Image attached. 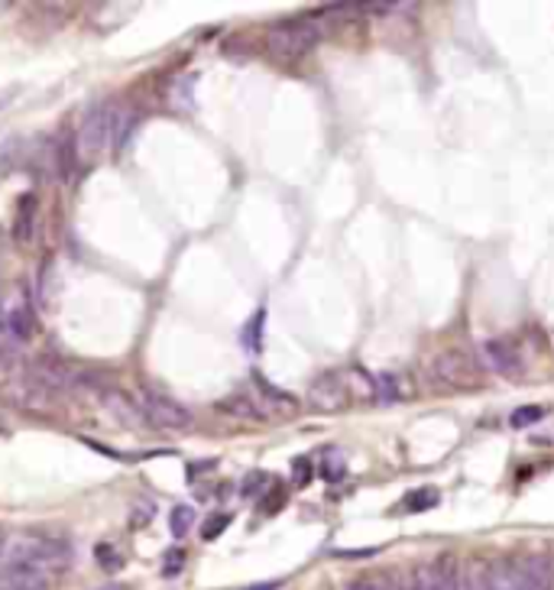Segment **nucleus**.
Masks as SVG:
<instances>
[{
	"mask_svg": "<svg viewBox=\"0 0 554 590\" xmlns=\"http://www.w3.org/2000/svg\"><path fill=\"white\" fill-rule=\"evenodd\" d=\"M20 366V350H17V337L10 334L7 321L0 319V374H13Z\"/></svg>",
	"mask_w": 554,
	"mask_h": 590,
	"instance_id": "obj_14",
	"label": "nucleus"
},
{
	"mask_svg": "<svg viewBox=\"0 0 554 590\" xmlns=\"http://www.w3.org/2000/svg\"><path fill=\"white\" fill-rule=\"evenodd\" d=\"M434 503H438V490H415V493L405 497V506H409L412 513H418V509H432Z\"/></svg>",
	"mask_w": 554,
	"mask_h": 590,
	"instance_id": "obj_20",
	"label": "nucleus"
},
{
	"mask_svg": "<svg viewBox=\"0 0 554 590\" xmlns=\"http://www.w3.org/2000/svg\"><path fill=\"white\" fill-rule=\"evenodd\" d=\"M266 484H269V477H266V474H250V477H246V484H244V493L250 497V493H256V490H263Z\"/></svg>",
	"mask_w": 554,
	"mask_h": 590,
	"instance_id": "obj_25",
	"label": "nucleus"
},
{
	"mask_svg": "<svg viewBox=\"0 0 554 590\" xmlns=\"http://www.w3.org/2000/svg\"><path fill=\"white\" fill-rule=\"evenodd\" d=\"M152 513H156V506L140 503V509L133 513V525H143V523H146V519H152Z\"/></svg>",
	"mask_w": 554,
	"mask_h": 590,
	"instance_id": "obj_26",
	"label": "nucleus"
},
{
	"mask_svg": "<svg viewBox=\"0 0 554 590\" xmlns=\"http://www.w3.org/2000/svg\"><path fill=\"white\" fill-rule=\"evenodd\" d=\"M72 568V545L52 535H23L0 555V590H52Z\"/></svg>",
	"mask_w": 554,
	"mask_h": 590,
	"instance_id": "obj_1",
	"label": "nucleus"
},
{
	"mask_svg": "<svg viewBox=\"0 0 554 590\" xmlns=\"http://www.w3.org/2000/svg\"><path fill=\"white\" fill-rule=\"evenodd\" d=\"M542 415H545V409H542V405H532V409H516V413H512V429H526V425H535L538 419H542Z\"/></svg>",
	"mask_w": 554,
	"mask_h": 590,
	"instance_id": "obj_22",
	"label": "nucleus"
},
{
	"mask_svg": "<svg viewBox=\"0 0 554 590\" xmlns=\"http://www.w3.org/2000/svg\"><path fill=\"white\" fill-rule=\"evenodd\" d=\"M94 558H98V564H101V568H107V571H117V568H121V552H117V548H113V545H98V548H94Z\"/></svg>",
	"mask_w": 554,
	"mask_h": 590,
	"instance_id": "obj_21",
	"label": "nucleus"
},
{
	"mask_svg": "<svg viewBox=\"0 0 554 590\" xmlns=\"http://www.w3.org/2000/svg\"><path fill=\"white\" fill-rule=\"evenodd\" d=\"M52 156H56V166H59V176L72 182L75 178V169H78V140L75 137H59L56 146H52Z\"/></svg>",
	"mask_w": 554,
	"mask_h": 590,
	"instance_id": "obj_12",
	"label": "nucleus"
},
{
	"mask_svg": "<svg viewBox=\"0 0 554 590\" xmlns=\"http://www.w3.org/2000/svg\"><path fill=\"white\" fill-rule=\"evenodd\" d=\"M487 590H522V558H496L483 568Z\"/></svg>",
	"mask_w": 554,
	"mask_h": 590,
	"instance_id": "obj_8",
	"label": "nucleus"
},
{
	"mask_svg": "<svg viewBox=\"0 0 554 590\" xmlns=\"http://www.w3.org/2000/svg\"><path fill=\"white\" fill-rule=\"evenodd\" d=\"M292 470H295V474H299V487H305V484H308V477H311L308 460H295V464H292Z\"/></svg>",
	"mask_w": 554,
	"mask_h": 590,
	"instance_id": "obj_27",
	"label": "nucleus"
},
{
	"mask_svg": "<svg viewBox=\"0 0 554 590\" xmlns=\"http://www.w3.org/2000/svg\"><path fill=\"white\" fill-rule=\"evenodd\" d=\"M432 380L444 389H470L480 383V366L464 350H441L432 360Z\"/></svg>",
	"mask_w": 554,
	"mask_h": 590,
	"instance_id": "obj_5",
	"label": "nucleus"
},
{
	"mask_svg": "<svg viewBox=\"0 0 554 590\" xmlns=\"http://www.w3.org/2000/svg\"><path fill=\"white\" fill-rule=\"evenodd\" d=\"M376 386H379V396L389 399V403H395V399H402L409 393V389H402V376L399 374H379L376 376Z\"/></svg>",
	"mask_w": 554,
	"mask_h": 590,
	"instance_id": "obj_18",
	"label": "nucleus"
},
{
	"mask_svg": "<svg viewBox=\"0 0 554 590\" xmlns=\"http://www.w3.org/2000/svg\"><path fill=\"white\" fill-rule=\"evenodd\" d=\"M27 374L36 380V383H43L49 389V393H62V389H72V386L78 383L75 370L66 364V360H59V357H36L33 364L27 366Z\"/></svg>",
	"mask_w": 554,
	"mask_h": 590,
	"instance_id": "obj_6",
	"label": "nucleus"
},
{
	"mask_svg": "<svg viewBox=\"0 0 554 590\" xmlns=\"http://www.w3.org/2000/svg\"><path fill=\"white\" fill-rule=\"evenodd\" d=\"M480 357H483V364L499 376L522 374V357H519L516 347L509 344V341H503V337H489L487 344L480 347Z\"/></svg>",
	"mask_w": 554,
	"mask_h": 590,
	"instance_id": "obj_7",
	"label": "nucleus"
},
{
	"mask_svg": "<svg viewBox=\"0 0 554 590\" xmlns=\"http://www.w3.org/2000/svg\"><path fill=\"white\" fill-rule=\"evenodd\" d=\"M191 525H195V509L191 506H176L172 509V515H169V529H172V535L176 539H182V535H188L191 532Z\"/></svg>",
	"mask_w": 554,
	"mask_h": 590,
	"instance_id": "obj_17",
	"label": "nucleus"
},
{
	"mask_svg": "<svg viewBox=\"0 0 554 590\" xmlns=\"http://www.w3.org/2000/svg\"><path fill=\"white\" fill-rule=\"evenodd\" d=\"M137 405H140L143 421H146V425H152V429H162V431H185V429H191V421H195V415L188 413L185 405L176 403V399H169V396L152 393V389L140 393Z\"/></svg>",
	"mask_w": 554,
	"mask_h": 590,
	"instance_id": "obj_4",
	"label": "nucleus"
},
{
	"mask_svg": "<svg viewBox=\"0 0 554 590\" xmlns=\"http://www.w3.org/2000/svg\"><path fill=\"white\" fill-rule=\"evenodd\" d=\"M347 590H409L399 578L393 574H376V578H357V581H350Z\"/></svg>",
	"mask_w": 554,
	"mask_h": 590,
	"instance_id": "obj_16",
	"label": "nucleus"
},
{
	"mask_svg": "<svg viewBox=\"0 0 554 590\" xmlns=\"http://www.w3.org/2000/svg\"><path fill=\"white\" fill-rule=\"evenodd\" d=\"M7 328L17 341H29V337L36 334V319H33V311H29L27 305H17V309L7 315Z\"/></svg>",
	"mask_w": 554,
	"mask_h": 590,
	"instance_id": "obj_15",
	"label": "nucleus"
},
{
	"mask_svg": "<svg viewBox=\"0 0 554 590\" xmlns=\"http://www.w3.org/2000/svg\"><path fill=\"white\" fill-rule=\"evenodd\" d=\"M227 525H230V515H227V513L211 515V519H207V523H205V532H201V535H205L207 542H211V539H217V535L224 532Z\"/></svg>",
	"mask_w": 554,
	"mask_h": 590,
	"instance_id": "obj_23",
	"label": "nucleus"
},
{
	"mask_svg": "<svg viewBox=\"0 0 554 590\" xmlns=\"http://www.w3.org/2000/svg\"><path fill=\"white\" fill-rule=\"evenodd\" d=\"M311 405L315 409H324V413H338V409H344V405L350 403V389L347 383L340 380V376H324L321 383H315V389H311Z\"/></svg>",
	"mask_w": 554,
	"mask_h": 590,
	"instance_id": "obj_9",
	"label": "nucleus"
},
{
	"mask_svg": "<svg viewBox=\"0 0 554 590\" xmlns=\"http://www.w3.org/2000/svg\"><path fill=\"white\" fill-rule=\"evenodd\" d=\"M279 581H269V584H256V587H244V590H276Z\"/></svg>",
	"mask_w": 554,
	"mask_h": 590,
	"instance_id": "obj_28",
	"label": "nucleus"
},
{
	"mask_svg": "<svg viewBox=\"0 0 554 590\" xmlns=\"http://www.w3.org/2000/svg\"><path fill=\"white\" fill-rule=\"evenodd\" d=\"M182 564H185V555H182V552H169V555H166V564H162V574H166V578H176V574L182 571Z\"/></svg>",
	"mask_w": 554,
	"mask_h": 590,
	"instance_id": "obj_24",
	"label": "nucleus"
},
{
	"mask_svg": "<svg viewBox=\"0 0 554 590\" xmlns=\"http://www.w3.org/2000/svg\"><path fill=\"white\" fill-rule=\"evenodd\" d=\"M221 409H224V413H234V415H244V419H260V415H263L250 399H240V396H237V399H224Z\"/></svg>",
	"mask_w": 554,
	"mask_h": 590,
	"instance_id": "obj_19",
	"label": "nucleus"
},
{
	"mask_svg": "<svg viewBox=\"0 0 554 590\" xmlns=\"http://www.w3.org/2000/svg\"><path fill=\"white\" fill-rule=\"evenodd\" d=\"M522 590H554V564L548 555L522 558Z\"/></svg>",
	"mask_w": 554,
	"mask_h": 590,
	"instance_id": "obj_10",
	"label": "nucleus"
},
{
	"mask_svg": "<svg viewBox=\"0 0 554 590\" xmlns=\"http://www.w3.org/2000/svg\"><path fill=\"white\" fill-rule=\"evenodd\" d=\"M98 590H127V587H123V584H101Z\"/></svg>",
	"mask_w": 554,
	"mask_h": 590,
	"instance_id": "obj_29",
	"label": "nucleus"
},
{
	"mask_svg": "<svg viewBox=\"0 0 554 590\" xmlns=\"http://www.w3.org/2000/svg\"><path fill=\"white\" fill-rule=\"evenodd\" d=\"M324 39V29L315 17H299V20H282L266 33V46L276 59L295 62V59L308 56L311 49Z\"/></svg>",
	"mask_w": 554,
	"mask_h": 590,
	"instance_id": "obj_2",
	"label": "nucleus"
},
{
	"mask_svg": "<svg viewBox=\"0 0 554 590\" xmlns=\"http://www.w3.org/2000/svg\"><path fill=\"white\" fill-rule=\"evenodd\" d=\"M49 396L52 393H49L43 383H36L27 370L17 374V380H13V399H17V405H23V409H46Z\"/></svg>",
	"mask_w": 554,
	"mask_h": 590,
	"instance_id": "obj_11",
	"label": "nucleus"
},
{
	"mask_svg": "<svg viewBox=\"0 0 554 590\" xmlns=\"http://www.w3.org/2000/svg\"><path fill=\"white\" fill-rule=\"evenodd\" d=\"M33 224H36V195H27L17 205V221H13V240L29 244L33 240Z\"/></svg>",
	"mask_w": 554,
	"mask_h": 590,
	"instance_id": "obj_13",
	"label": "nucleus"
},
{
	"mask_svg": "<svg viewBox=\"0 0 554 590\" xmlns=\"http://www.w3.org/2000/svg\"><path fill=\"white\" fill-rule=\"evenodd\" d=\"M4 548H7V539H4V532H0V555H4Z\"/></svg>",
	"mask_w": 554,
	"mask_h": 590,
	"instance_id": "obj_30",
	"label": "nucleus"
},
{
	"mask_svg": "<svg viewBox=\"0 0 554 590\" xmlns=\"http://www.w3.org/2000/svg\"><path fill=\"white\" fill-rule=\"evenodd\" d=\"M123 127H127V111L121 104H101L98 111L82 123L78 130V153L91 160V156H101L104 150H111V143H117L123 137Z\"/></svg>",
	"mask_w": 554,
	"mask_h": 590,
	"instance_id": "obj_3",
	"label": "nucleus"
}]
</instances>
